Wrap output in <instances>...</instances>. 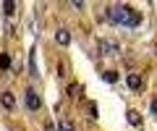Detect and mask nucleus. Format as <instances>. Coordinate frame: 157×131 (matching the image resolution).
I'll return each instance as SVG.
<instances>
[{
	"instance_id": "obj_13",
	"label": "nucleus",
	"mask_w": 157,
	"mask_h": 131,
	"mask_svg": "<svg viewBox=\"0 0 157 131\" xmlns=\"http://www.w3.org/2000/svg\"><path fill=\"white\" fill-rule=\"evenodd\" d=\"M115 79H118V76H115V71H105V81H110V84H113Z\"/></svg>"
},
{
	"instance_id": "obj_3",
	"label": "nucleus",
	"mask_w": 157,
	"mask_h": 131,
	"mask_svg": "<svg viewBox=\"0 0 157 131\" xmlns=\"http://www.w3.org/2000/svg\"><path fill=\"white\" fill-rule=\"evenodd\" d=\"M39 108H42V100H39V94H37L34 89H26V110L37 113Z\"/></svg>"
},
{
	"instance_id": "obj_11",
	"label": "nucleus",
	"mask_w": 157,
	"mask_h": 131,
	"mask_svg": "<svg viewBox=\"0 0 157 131\" xmlns=\"http://www.w3.org/2000/svg\"><path fill=\"white\" fill-rule=\"evenodd\" d=\"M0 68H3V71H8V68H11V58H8L6 52L0 55Z\"/></svg>"
},
{
	"instance_id": "obj_4",
	"label": "nucleus",
	"mask_w": 157,
	"mask_h": 131,
	"mask_svg": "<svg viewBox=\"0 0 157 131\" xmlns=\"http://www.w3.org/2000/svg\"><path fill=\"white\" fill-rule=\"evenodd\" d=\"M126 84H128L131 92H139L141 84H144V79H141V74H128V76H126Z\"/></svg>"
},
{
	"instance_id": "obj_2",
	"label": "nucleus",
	"mask_w": 157,
	"mask_h": 131,
	"mask_svg": "<svg viewBox=\"0 0 157 131\" xmlns=\"http://www.w3.org/2000/svg\"><path fill=\"white\" fill-rule=\"evenodd\" d=\"M97 50H100L102 55H121V45H118L115 40H100L97 42Z\"/></svg>"
},
{
	"instance_id": "obj_14",
	"label": "nucleus",
	"mask_w": 157,
	"mask_h": 131,
	"mask_svg": "<svg viewBox=\"0 0 157 131\" xmlns=\"http://www.w3.org/2000/svg\"><path fill=\"white\" fill-rule=\"evenodd\" d=\"M89 118H97V105L89 102Z\"/></svg>"
},
{
	"instance_id": "obj_15",
	"label": "nucleus",
	"mask_w": 157,
	"mask_h": 131,
	"mask_svg": "<svg viewBox=\"0 0 157 131\" xmlns=\"http://www.w3.org/2000/svg\"><path fill=\"white\" fill-rule=\"evenodd\" d=\"M152 115L157 118V100H152Z\"/></svg>"
},
{
	"instance_id": "obj_12",
	"label": "nucleus",
	"mask_w": 157,
	"mask_h": 131,
	"mask_svg": "<svg viewBox=\"0 0 157 131\" xmlns=\"http://www.w3.org/2000/svg\"><path fill=\"white\" fill-rule=\"evenodd\" d=\"M78 94H81V89H78V84H71V87H68V97H73V100H76Z\"/></svg>"
},
{
	"instance_id": "obj_7",
	"label": "nucleus",
	"mask_w": 157,
	"mask_h": 131,
	"mask_svg": "<svg viewBox=\"0 0 157 131\" xmlns=\"http://www.w3.org/2000/svg\"><path fill=\"white\" fill-rule=\"evenodd\" d=\"M76 126H73L71 118H58V131H73Z\"/></svg>"
},
{
	"instance_id": "obj_1",
	"label": "nucleus",
	"mask_w": 157,
	"mask_h": 131,
	"mask_svg": "<svg viewBox=\"0 0 157 131\" xmlns=\"http://www.w3.org/2000/svg\"><path fill=\"white\" fill-rule=\"evenodd\" d=\"M107 18H110V24H115V26H128V29H136L141 24L139 11H134V8L126 6V3H115V6H110Z\"/></svg>"
},
{
	"instance_id": "obj_8",
	"label": "nucleus",
	"mask_w": 157,
	"mask_h": 131,
	"mask_svg": "<svg viewBox=\"0 0 157 131\" xmlns=\"http://www.w3.org/2000/svg\"><path fill=\"white\" fill-rule=\"evenodd\" d=\"M128 123L136 126V129H141V118H139V113H136V110H128Z\"/></svg>"
},
{
	"instance_id": "obj_5",
	"label": "nucleus",
	"mask_w": 157,
	"mask_h": 131,
	"mask_svg": "<svg viewBox=\"0 0 157 131\" xmlns=\"http://www.w3.org/2000/svg\"><path fill=\"white\" fill-rule=\"evenodd\" d=\"M0 105L6 110H16V97H13V92H3L0 94Z\"/></svg>"
},
{
	"instance_id": "obj_9",
	"label": "nucleus",
	"mask_w": 157,
	"mask_h": 131,
	"mask_svg": "<svg viewBox=\"0 0 157 131\" xmlns=\"http://www.w3.org/2000/svg\"><path fill=\"white\" fill-rule=\"evenodd\" d=\"M3 11H6V16H13V11H16V3H13V0H6V3H3Z\"/></svg>"
},
{
	"instance_id": "obj_6",
	"label": "nucleus",
	"mask_w": 157,
	"mask_h": 131,
	"mask_svg": "<svg viewBox=\"0 0 157 131\" xmlns=\"http://www.w3.org/2000/svg\"><path fill=\"white\" fill-rule=\"evenodd\" d=\"M55 42L60 47H68V45H71V32H68V29H58V32H55Z\"/></svg>"
},
{
	"instance_id": "obj_10",
	"label": "nucleus",
	"mask_w": 157,
	"mask_h": 131,
	"mask_svg": "<svg viewBox=\"0 0 157 131\" xmlns=\"http://www.w3.org/2000/svg\"><path fill=\"white\" fill-rule=\"evenodd\" d=\"M29 74H32V76H37V60H34V50L29 52Z\"/></svg>"
}]
</instances>
